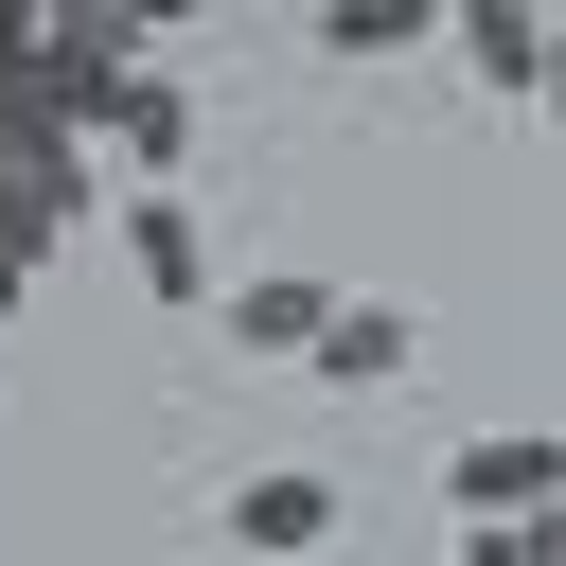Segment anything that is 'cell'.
I'll return each mask as SVG.
<instances>
[{"instance_id": "1", "label": "cell", "mask_w": 566, "mask_h": 566, "mask_svg": "<svg viewBox=\"0 0 566 566\" xmlns=\"http://www.w3.org/2000/svg\"><path fill=\"white\" fill-rule=\"evenodd\" d=\"M212 318H230V354H283V371H318V336L354 318V283H318V265H248Z\"/></svg>"}, {"instance_id": "2", "label": "cell", "mask_w": 566, "mask_h": 566, "mask_svg": "<svg viewBox=\"0 0 566 566\" xmlns=\"http://www.w3.org/2000/svg\"><path fill=\"white\" fill-rule=\"evenodd\" d=\"M230 548L248 566H336V478H301V460L230 478Z\"/></svg>"}, {"instance_id": "3", "label": "cell", "mask_w": 566, "mask_h": 566, "mask_svg": "<svg viewBox=\"0 0 566 566\" xmlns=\"http://www.w3.org/2000/svg\"><path fill=\"white\" fill-rule=\"evenodd\" d=\"M548 478H566V442H531V424H495V442H460V531H548Z\"/></svg>"}, {"instance_id": "4", "label": "cell", "mask_w": 566, "mask_h": 566, "mask_svg": "<svg viewBox=\"0 0 566 566\" xmlns=\"http://www.w3.org/2000/svg\"><path fill=\"white\" fill-rule=\"evenodd\" d=\"M442 35H460V71H478L495 106H548V53H566V18H531V0H460Z\"/></svg>"}, {"instance_id": "5", "label": "cell", "mask_w": 566, "mask_h": 566, "mask_svg": "<svg viewBox=\"0 0 566 566\" xmlns=\"http://www.w3.org/2000/svg\"><path fill=\"white\" fill-rule=\"evenodd\" d=\"M106 159H124V195H177V159H195V88L142 71V88L106 106Z\"/></svg>"}, {"instance_id": "6", "label": "cell", "mask_w": 566, "mask_h": 566, "mask_svg": "<svg viewBox=\"0 0 566 566\" xmlns=\"http://www.w3.org/2000/svg\"><path fill=\"white\" fill-rule=\"evenodd\" d=\"M124 283H142V301H212V248H195L177 195H124Z\"/></svg>"}, {"instance_id": "7", "label": "cell", "mask_w": 566, "mask_h": 566, "mask_svg": "<svg viewBox=\"0 0 566 566\" xmlns=\"http://www.w3.org/2000/svg\"><path fill=\"white\" fill-rule=\"evenodd\" d=\"M407 354H424V301H354V318L318 336V389H389Z\"/></svg>"}, {"instance_id": "8", "label": "cell", "mask_w": 566, "mask_h": 566, "mask_svg": "<svg viewBox=\"0 0 566 566\" xmlns=\"http://www.w3.org/2000/svg\"><path fill=\"white\" fill-rule=\"evenodd\" d=\"M460 0H318V53L336 71H371V53H407V35H442Z\"/></svg>"}, {"instance_id": "9", "label": "cell", "mask_w": 566, "mask_h": 566, "mask_svg": "<svg viewBox=\"0 0 566 566\" xmlns=\"http://www.w3.org/2000/svg\"><path fill=\"white\" fill-rule=\"evenodd\" d=\"M460 566H566L548 531H460Z\"/></svg>"}, {"instance_id": "10", "label": "cell", "mask_w": 566, "mask_h": 566, "mask_svg": "<svg viewBox=\"0 0 566 566\" xmlns=\"http://www.w3.org/2000/svg\"><path fill=\"white\" fill-rule=\"evenodd\" d=\"M18 301H35V230H0V318H18Z\"/></svg>"}, {"instance_id": "11", "label": "cell", "mask_w": 566, "mask_h": 566, "mask_svg": "<svg viewBox=\"0 0 566 566\" xmlns=\"http://www.w3.org/2000/svg\"><path fill=\"white\" fill-rule=\"evenodd\" d=\"M548 548H566V478H548Z\"/></svg>"}, {"instance_id": "12", "label": "cell", "mask_w": 566, "mask_h": 566, "mask_svg": "<svg viewBox=\"0 0 566 566\" xmlns=\"http://www.w3.org/2000/svg\"><path fill=\"white\" fill-rule=\"evenodd\" d=\"M548 124H566V53H548Z\"/></svg>"}]
</instances>
